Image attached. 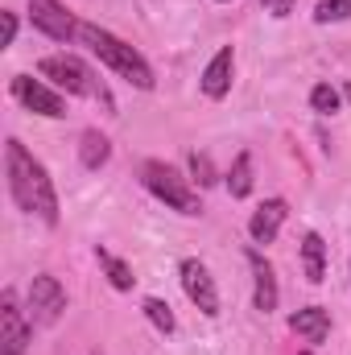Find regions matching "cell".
<instances>
[{
	"instance_id": "cell-1",
	"label": "cell",
	"mask_w": 351,
	"mask_h": 355,
	"mask_svg": "<svg viewBox=\"0 0 351 355\" xmlns=\"http://www.w3.org/2000/svg\"><path fill=\"white\" fill-rule=\"evenodd\" d=\"M4 178H8L12 202H17L25 215L42 219V223H50V227L58 223V190H54V182L46 174V166H42L17 137L4 141Z\"/></svg>"
},
{
	"instance_id": "cell-2",
	"label": "cell",
	"mask_w": 351,
	"mask_h": 355,
	"mask_svg": "<svg viewBox=\"0 0 351 355\" xmlns=\"http://www.w3.org/2000/svg\"><path fill=\"white\" fill-rule=\"evenodd\" d=\"M79 42L87 46L91 54L108 67V71H116L124 83H132L137 91H153V67L145 62V54L141 50H132L128 42H120L112 29H99V25H87V21H79Z\"/></svg>"
},
{
	"instance_id": "cell-3",
	"label": "cell",
	"mask_w": 351,
	"mask_h": 355,
	"mask_svg": "<svg viewBox=\"0 0 351 355\" xmlns=\"http://www.w3.org/2000/svg\"><path fill=\"white\" fill-rule=\"evenodd\" d=\"M37 71H42V79H50L58 91H67V95H83V99H95L108 116H116V99H112V91L103 87V79L91 71L83 58H75V54H50V58H42V62H37Z\"/></svg>"
},
{
	"instance_id": "cell-4",
	"label": "cell",
	"mask_w": 351,
	"mask_h": 355,
	"mask_svg": "<svg viewBox=\"0 0 351 355\" xmlns=\"http://www.w3.org/2000/svg\"><path fill=\"white\" fill-rule=\"evenodd\" d=\"M141 182H145V190H149L157 202H166L178 215H198V211H203L198 194L190 190V178H182L174 166H166V162H145V166H141Z\"/></svg>"
},
{
	"instance_id": "cell-5",
	"label": "cell",
	"mask_w": 351,
	"mask_h": 355,
	"mask_svg": "<svg viewBox=\"0 0 351 355\" xmlns=\"http://www.w3.org/2000/svg\"><path fill=\"white\" fill-rule=\"evenodd\" d=\"M12 95L21 107H29L33 116H46V120H62L67 116V95L54 87H46L42 79L33 75H12Z\"/></svg>"
},
{
	"instance_id": "cell-6",
	"label": "cell",
	"mask_w": 351,
	"mask_h": 355,
	"mask_svg": "<svg viewBox=\"0 0 351 355\" xmlns=\"http://www.w3.org/2000/svg\"><path fill=\"white\" fill-rule=\"evenodd\" d=\"M29 314H33V322H42V327H54V322L67 314V289L58 285L54 272H37V277L29 281Z\"/></svg>"
},
{
	"instance_id": "cell-7",
	"label": "cell",
	"mask_w": 351,
	"mask_h": 355,
	"mask_svg": "<svg viewBox=\"0 0 351 355\" xmlns=\"http://www.w3.org/2000/svg\"><path fill=\"white\" fill-rule=\"evenodd\" d=\"M29 339H33V327H29L17 293L4 289L0 293V355H25Z\"/></svg>"
},
{
	"instance_id": "cell-8",
	"label": "cell",
	"mask_w": 351,
	"mask_h": 355,
	"mask_svg": "<svg viewBox=\"0 0 351 355\" xmlns=\"http://www.w3.org/2000/svg\"><path fill=\"white\" fill-rule=\"evenodd\" d=\"M29 21H33V29H42L54 42L79 37V21H75V12L62 0H29Z\"/></svg>"
},
{
	"instance_id": "cell-9",
	"label": "cell",
	"mask_w": 351,
	"mask_h": 355,
	"mask_svg": "<svg viewBox=\"0 0 351 355\" xmlns=\"http://www.w3.org/2000/svg\"><path fill=\"white\" fill-rule=\"evenodd\" d=\"M178 277H182L186 297H190L207 318H215V314H219V289H215V277L207 272V265L190 257V261H182V265H178Z\"/></svg>"
},
{
	"instance_id": "cell-10",
	"label": "cell",
	"mask_w": 351,
	"mask_h": 355,
	"mask_svg": "<svg viewBox=\"0 0 351 355\" xmlns=\"http://www.w3.org/2000/svg\"><path fill=\"white\" fill-rule=\"evenodd\" d=\"M248 268H252V306H257L261 314H273L277 302H281L277 272H273V265L264 261V252H257V248H248Z\"/></svg>"
},
{
	"instance_id": "cell-11",
	"label": "cell",
	"mask_w": 351,
	"mask_h": 355,
	"mask_svg": "<svg viewBox=\"0 0 351 355\" xmlns=\"http://www.w3.org/2000/svg\"><path fill=\"white\" fill-rule=\"evenodd\" d=\"M232 75H236V50H232V46H219V50H215V58L207 62V71H203L198 87H203L207 99H223V95L232 91Z\"/></svg>"
},
{
	"instance_id": "cell-12",
	"label": "cell",
	"mask_w": 351,
	"mask_h": 355,
	"mask_svg": "<svg viewBox=\"0 0 351 355\" xmlns=\"http://www.w3.org/2000/svg\"><path fill=\"white\" fill-rule=\"evenodd\" d=\"M285 215H289V202H285V198H264L261 207L252 211V219H248V236H252V244H273V240L281 236Z\"/></svg>"
},
{
	"instance_id": "cell-13",
	"label": "cell",
	"mask_w": 351,
	"mask_h": 355,
	"mask_svg": "<svg viewBox=\"0 0 351 355\" xmlns=\"http://www.w3.org/2000/svg\"><path fill=\"white\" fill-rule=\"evenodd\" d=\"M289 331H293L302 343L318 347V343H327V335H331V310H323V306H306V310L289 314Z\"/></svg>"
},
{
	"instance_id": "cell-14",
	"label": "cell",
	"mask_w": 351,
	"mask_h": 355,
	"mask_svg": "<svg viewBox=\"0 0 351 355\" xmlns=\"http://www.w3.org/2000/svg\"><path fill=\"white\" fill-rule=\"evenodd\" d=\"M302 268H306V281L310 285L327 281V244H323L318 232H306L302 236Z\"/></svg>"
},
{
	"instance_id": "cell-15",
	"label": "cell",
	"mask_w": 351,
	"mask_h": 355,
	"mask_svg": "<svg viewBox=\"0 0 351 355\" xmlns=\"http://www.w3.org/2000/svg\"><path fill=\"white\" fill-rule=\"evenodd\" d=\"M79 162H83L87 170H99V166L112 162V141H108L99 128H87V132L79 137Z\"/></svg>"
},
{
	"instance_id": "cell-16",
	"label": "cell",
	"mask_w": 351,
	"mask_h": 355,
	"mask_svg": "<svg viewBox=\"0 0 351 355\" xmlns=\"http://www.w3.org/2000/svg\"><path fill=\"white\" fill-rule=\"evenodd\" d=\"M228 194H232V198H248V194H252V153H248V149L236 153V162H232V170H228Z\"/></svg>"
},
{
	"instance_id": "cell-17",
	"label": "cell",
	"mask_w": 351,
	"mask_h": 355,
	"mask_svg": "<svg viewBox=\"0 0 351 355\" xmlns=\"http://www.w3.org/2000/svg\"><path fill=\"white\" fill-rule=\"evenodd\" d=\"M95 257H99V265H103V272H108V281H112V289H120V293H128V289L137 285V277H132V268L124 265L120 257H112V252H103V248H99Z\"/></svg>"
},
{
	"instance_id": "cell-18",
	"label": "cell",
	"mask_w": 351,
	"mask_h": 355,
	"mask_svg": "<svg viewBox=\"0 0 351 355\" xmlns=\"http://www.w3.org/2000/svg\"><path fill=\"white\" fill-rule=\"evenodd\" d=\"M141 310H145V318H149V322H153V327H157L162 335H174V331H178L174 310H170V306H166L162 297H145V306H141Z\"/></svg>"
},
{
	"instance_id": "cell-19",
	"label": "cell",
	"mask_w": 351,
	"mask_h": 355,
	"mask_svg": "<svg viewBox=\"0 0 351 355\" xmlns=\"http://www.w3.org/2000/svg\"><path fill=\"white\" fill-rule=\"evenodd\" d=\"M310 107H314L318 116H335V112H339V91L331 87V83H314V87H310Z\"/></svg>"
},
{
	"instance_id": "cell-20",
	"label": "cell",
	"mask_w": 351,
	"mask_h": 355,
	"mask_svg": "<svg viewBox=\"0 0 351 355\" xmlns=\"http://www.w3.org/2000/svg\"><path fill=\"white\" fill-rule=\"evenodd\" d=\"M351 17V0H318L314 4V21L331 25V21H348Z\"/></svg>"
},
{
	"instance_id": "cell-21",
	"label": "cell",
	"mask_w": 351,
	"mask_h": 355,
	"mask_svg": "<svg viewBox=\"0 0 351 355\" xmlns=\"http://www.w3.org/2000/svg\"><path fill=\"white\" fill-rule=\"evenodd\" d=\"M190 174H194V182H198V186H215V182H219L215 166H211V157H207V153H198V149L190 153Z\"/></svg>"
},
{
	"instance_id": "cell-22",
	"label": "cell",
	"mask_w": 351,
	"mask_h": 355,
	"mask_svg": "<svg viewBox=\"0 0 351 355\" xmlns=\"http://www.w3.org/2000/svg\"><path fill=\"white\" fill-rule=\"evenodd\" d=\"M0 21H4V37H0V46L8 50V46L17 42V12H0Z\"/></svg>"
},
{
	"instance_id": "cell-23",
	"label": "cell",
	"mask_w": 351,
	"mask_h": 355,
	"mask_svg": "<svg viewBox=\"0 0 351 355\" xmlns=\"http://www.w3.org/2000/svg\"><path fill=\"white\" fill-rule=\"evenodd\" d=\"M261 4H264V8H268V12H273V17H289L298 0H261Z\"/></svg>"
},
{
	"instance_id": "cell-24",
	"label": "cell",
	"mask_w": 351,
	"mask_h": 355,
	"mask_svg": "<svg viewBox=\"0 0 351 355\" xmlns=\"http://www.w3.org/2000/svg\"><path fill=\"white\" fill-rule=\"evenodd\" d=\"M343 95H348V103H351V83H348V87H343Z\"/></svg>"
},
{
	"instance_id": "cell-25",
	"label": "cell",
	"mask_w": 351,
	"mask_h": 355,
	"mask_svg": "<svg viewBox=\"0 0 351 355\" xmlns=\"http://www.w3.org/2000/svg\"><path fill=\"white\" fill-rule=\"evenodd\" d=\"M219 4H228V0H219Z\"/></svg>"
}]
</instances>
